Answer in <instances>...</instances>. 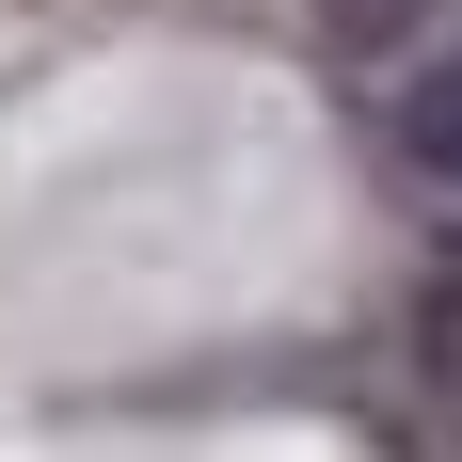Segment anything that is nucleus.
<instances>
[{"label":"nucleus","mask_w":462,"mask_h":462,"mask_svg":"<svg viewBox=\"0 0 462 462\" xmlns=\"http://www.w3.org/2000/svg\"><path fill=\"white\" fill-rule=\"evenodd\" d=\"M430 16H447V0H319V32L351 48V64H383V48H415Z\"/></svg>","instance_id":"2"},{"label":"nucleus","mask_w":462,"mask_h":462,"mask_svg":"<svg viewBox=\"0 0 462 462\" xmlns=\"http://www.w3.org/2000/svg\"><path fill=\"white\" fill-rule=\"evenodd\" d=\"M383 160H399V191H415L430 224H462V48L399 64V96H383Z\"/></svg>","instance_id":"1"},{"label":"nucleus","mask_w":462,"mask_h":462,"mask_svg":"<svg viewBox=\"0 0 462 462\" xmlns=\"http://www.w3.org/2000/svg\"><path fill=\"white\" fill-rule=\"evenodd\" d=\"M415 367H430V399L462 415V272H430V287H415Z\"/></svg>","instance_id":"3"}]
</instances>
